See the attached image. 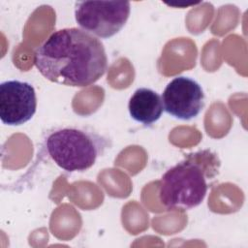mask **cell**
Listing matches in <instances>:
<instances>
[{"label":"cell","mask_w":248,"mask_h":248,"mask_svg":"<svg viewBox=\"0 0 248 248\" xmlns=\"http://www.w3.org/2000/svg\"><path fill=\"white\" fill-rule=\"evenodd\" d=\"M34 64L47 80L71 87L92 85L108 67L103 43L77 27L53 32L36 49Z\"/></svg>","instance_id":"obj_1"},{"label":"cell","mask_w":248,"mask_h":248,"mask_svg":"<svg viewBox=\"0 0 248 248\" xmlns=\"http://www.w3.org/2000/svg\"><path fill=\"white\" fill-rule=\"evenodd\" d=\"M220 160L209 149L190 153L167 170L159 183V201L167 209L188 210L200 205L209 181L219 171Z\"/></svg>","instance_id":"obj_2"},{"label":"cell","mask_w":248,"mask_h":248,"mask_svg":"<svg viewBox=\"0 0 248 248\" xmlns=\"http://www.w3.org/2000/svg\"><path fill=\"white\" fill-rule=\"evenodd\" d=\"M109 145L106 137L77 126L53 128L43 140L46 155L68 172L89 170Z\"/></svg>","instance_id":"obj_3"},{"label":"cell","mask_w":248,"mask_h":248,"mask_svg":"<svg viewBox=\"0 0 248 248\" xmlns=\"http://www.w3.org/2000/svg\"><path fill=\"white\" fill-rule=\"evenodd\" d=\"M131 13L129 1H78L75 19L79 28L96 38L108 39L126 24Z\"/></svg>","instance_id":"obj_4"},{"label":"cell","mask_w":248,"mask_h":248,"mask_svg":"<svg viewBox=\"0 0 248 248\" xmlns=\"http://www.w3.org/2000/svg\"><path fill=\"white\" fill-rule=\"evenodd\" d=\"M161 98L168 114L180 120H190L203 108L205 95L198 81L179 76L167 84Z\"/></svg>","instance_id":"obj_5"},{"label":"cell","mask_w":248,"mask_h":248,"mask_svg":"<svg viewBox=\"0 0 248 248\" xmlns=\"http://www.w3.org/2000/svg\"><path fill=\"white\" fill-rule=\"evenodd\" d=\"M37 110V96L33 85L18 79L0 84V118L9 126H19L29 121Z\"/></svg>","instance_id":"obj_6"},{"label":"cell","mask_w":248,"mask_h":248,"mask_svg":"<svg viewBox=\"0 0 248 248\" xmlns=\"http://www.w3.org/2000/svg\"><path fill=\"white\" fill-rule=\"evenodd\" d=\"M130 116L144 126H150L160 119L164 111L161 96L151 88L140 87L129 99Z\"/></svg>","instance_id":"obj_7"}]
</instances>
